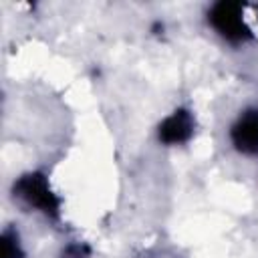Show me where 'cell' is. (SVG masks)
Masks as SVG:
<instances>
[{"mask_svg": "<svg viewBox=\"0 0 258 258\" xmlns=\"http://www.w3.org/2000/svg\"><path fill=\"white\" fill-rule=\"evenodd\" d=\"M189 135H191V117L185 109H179L173 115H169L159 127V137L163 143H181Z\"/></svg>", "mask_w": 258, "mask_h": 258, "instance_id": "4", "label": "cell"}, {"mask_svg": "<svg viewBox=\"0 0 258 258\" xmlns=\"http://www.w3.org/2000/svg\"><path fill=\"white\" fill-rule=\"evenodd\" d=\"M232 141L238 151L254 155L258 153V113L248 111L232 129Z\"/></svg>", "mask_w": 258, "mask_h": 258, "instance_id": "3", "label": "cell"}, {"mask_svg": "<svg viewBox=\"0 0 258 258\" xmlns=\"http://www.w3.org/2000/svg\"><path fill=\"white\" fill-rule=\"evenodd\" d=\"M89 254L87 246H81V244H75L71 248H67V252L62 254V258H85Z\"/></svg>", "mask_w": 258, "mask_h": 258, "instance_id": "6", "label": "cell"}, {"mask_svg": "<svg viewBox=\"0 0 258 258\" xmlns=\"http://www.w3.org/2000/svg\"><path fill=\"white\" fill-rule=\"evenodd\" d=\"M14 194L22 198L26 204L42 210L44 214H50V216L58 214V200L54 198L46 179L40 173H28L20 177L18 183L14 185Z\"/></svg>", "mask_w": 258, "mask_h": 258, "instance_id": "1", "label": "cell"}, {"mask_svg": "<svg viewBox=\"0 0 258 258\" xmlns=\"http://www.w3.org/2000/svg\"><path fill=\"white\" fill-rule=\"evenodd\" d=\"M210 20L214 28L228 40H244L250 36V30L242 18V8L236 2H218L210 12Z\"/></svg>", "mask_w": 258, "mask_h": 258, "instance_id": "2", "label": "cell"}, {"mask_svg": "<svg viewBox=\"0 0 258 258\" xmlns=\"http://www.w3.org/2000/svg\"><path fill=\"white\" fill-rule=\"evenodd\" d=\"M2 248H4V258H18L20 256L16 238L12 234H4L2 236Z\"/></svg>", "mask_w": 258, "mask_h": 258, "instance_id": "5", "label": "cell"}]
</instances>
